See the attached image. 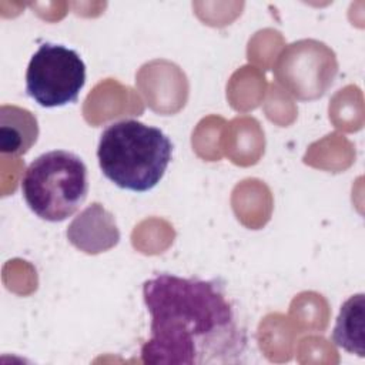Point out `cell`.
<instances>
[{"label":"cell","mask_w":365,"mask_h":365,"mask_svg":"<svg viewBox=\"0 0 365 365\" xmlns=\"http://www.w3.org/2000/svg\"><path fill=\"white\" fill-rule=\"evenodd\" d=\"M150 314L144 364H240L248 336L222 285L214 279L158 274L143 284Z\"/></svg>","instance_id":"6da1fadb"},{"label":"cell","mask_w":365,"mask_h":365,"mask_svg":"<svg viewBox=\"0 0 365 365\" xmlns=\"http://www.w3.org/2000/svg\"><path fill=\"white\" fill-rule=\"evenodd\" d=\"M171 157V140L160 128L134 118L107 125L97 147L104 177L134 192L153 190L164 177Z\"/></svg>","instance_id":"7a4b0ae2"},{"label":"cell","mask_w":365,"mask_h":365,"mask_svg":"<svg viewBox=\"0 0 365 365\" xmlns=\"http://www.w3.org/2000/svg\"><path fill=\"white\" fill-rule=\"evenodd\" d=\"M88 177L84 161L67 150H51L33 160L21 178L27 207L41 220L61 222L84 202Z\"/></svg>","instance_id":"3957f363"},{"label":"cell","mask_w":365,"mask_h":365,"mask_svg":"<svg viewBox=\"0 0 365 365\" xmlns=\"http://www.w3.org/2000/svg\"><path fill=\"white\" fill-rule=\"evenodd\" d=\"M86 84V64L80 54L63 44L43 43L26 71V93L46 108L76 103Z\"/></svg>","instance_id":"277c9868"},{"label":"cell","mask_w":365,"mask_h":365,"mask_svg":"<svg viewBox=\"0 0 365 365\" xmlns=\"http://www.w3.org/2000/svg\"><path fill=\"white\" fill-rule=\"evenodd\" d=\"M332 341L349 354L365 356V295L362 292L349 297L341 305Z\"/></svg>","instance_id":"5b68a950"},{"label":"cell","mask_w":365,"mask_h":365,"mask_svg":"<svg viewBox=\"0 0 365 365\" xmlns=\"http://www.w3.org/2000/svg\"><path fill=\"white\" fill-rule=\"evenodd\" d=\"M10 114H7L6 108L1 107V115L9 118L11 123L1 120L0 130V145L3 153L11 154H24L29 148L36 143L38 135V127L36 117L20 107L7 106Z\"/></svg>","instance_id":"8992f818"}]
</instances>
